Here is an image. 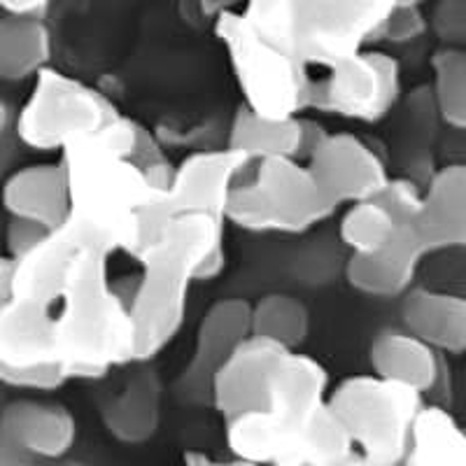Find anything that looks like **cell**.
Masks as SVG:
<instances>
[{
	"label": "cell",
	"mask_w": 466,
	"mask_h": 466,
	"mask_svg": "<svg viewBox=\"0 0 466 466\" xmlns=\"http://www.w3.org/2000/svg\"><path fill=\"white\" fill-rule=\"evenodd\" d=\"M329 373L289 350L264 390L259 410L227 420L231 457L255 466H327L352 455L348 431L329 408Z\"/></svg>",
	"instance_id": "cell-1"
},
{
	"label": "cell",
	"mask_w": 466,
	"mask_h": 466,
	"mask_svg": "<svg viewBox=\"0 0 466 466\" xmlns=\"http://www.w3.org/2000/svg\"><path fill=\"white\" fill-rule=\"evenodd\" d=\"M227 224L206 215H177L138 252L140 276L128 294L136 364H149L182 329L189 291L227 266Z\"/></svg>",
	"instance_id": "cell-2"
},
{
	"label": "cell",
	"mask_w": 466,
	"mask_h": 466,
	"mask_svg": "<svg viewBox=\"0 0 466 466\" xmlns=\"http://www.w3.org/2000/svg\"><path fill=\"white\" fill-rule=\"evenodd\" d=\"M107 261L103 252L82 249L49 308L58 366L68 380H103L112 369L136 364V331L128 315L133 282H112Z\"/></svg>",
	"instance_id": "cell-3"
},
{
	"label": "cell",
	"mask_w": 466,
	"mask_h": 466,
	"mask_svg": "<svg viewBox=\"0 0 466 466\" xmlns=\"http://www.w3.org/2000/svg\"><path fill=\"white\" fill-rule=\"evenodd\" d=\"M240 10L264 40L310 73L371 49L392 0H255Z\"/></svg>",
	"instance_id": "cell-4"
},
{
	"label": "cell",
	"mask_w": 466,
	"mask_h": 466,
	"mask_svg": "<svg viewBox=\"0 0 466 466\" xmlns=\"http://www.w3.org/2000/svg\"><path fill=\"white\" fill-rule=\"evenodd\" d=\"M212 28L227 49L245 110L268 122L297 119L310 110L313 75L264 40L238 5L224 7Z\"/></svg>",
	"instance_id": "cell-5"
},
{
	"label": "cell",
	"mask_w": 466,
	"mask_h": 466,
	"mask_svg": "<svg viewBox=\"0 0 466 466\" xmlns=\"http://www.w3.org/2000/svg\"><path fill=\"white\" fill-rule=\"evenodd\" d=\"M249 170V180H240L228 197L227 224L249 233L299 236L339 210L303 161L266 159Z\"/></svg>",
	"instance_id": "cell-6"
},
{
	"label": "cell",
	"mask_w": 466,
	"mask_h": 466,
	"mask_svg": "<svg viewBox=\"0 0 466 466\" xmlns=\"http://www.w3.org/2000/svg\"><path fill=\"white\" fill-rule=\"evenodd\" d=\"M329 408L348 431L352 451L373 466H401L422 413V394L373 373L345 378L329 392Z\"/></svg>",
	"instance_id": "cell-7"
},
{
	"label": "cell",
	"mask_w": 466,
	"mask_h": 466,
	"mask_svg": "<svg viewBox=\"0 0 466 466\" xmlns=\"http://www.w3.org/2000/svg\"><path fill=\"white\" fill-rule=\"evenodd\" d=\"M110 98L94 86L52 68L37 75L26 103L15 112V138L33 152L64 154L70 145L91 138L116 119Z\"/></svg>",
	"instance_id": "cell-8"
},
{
	"label": "cell",
	"mask_w": 466,
	"mask_h": 466,
	"mask_svg": "<svg viewBox=\"0 0 466 466\" xmlns=\"http://www.w3.org/2000/svg\"><path fill=\"white\" fill-rule=\"evenodd\" d=\"M401 64L392 54L364 49L313 80L310 110L361 124L382 122L401 103Z\"/></svg>",
	"instance_id": "cell-9"
},
{
	"label": "cell",
	"mask_w": 466,
	"mask_h": 466,
	"mask_svg": "<svg viewBox=\"0 0 466 466\" xmlns=\"http://www.w3.org/2000/svg\"><path fill=\"white\" fill-rule=\"evenodd\" d=\"M303 164L336 208L371 201L392 177L382 154L355 133H324Z\"/></svg>",
	"instance_id": "cell-10"
},
{
	"label": "cell",
	"mask_w": 466,
	"mask_h": 466,
	"mask_svg": "<svg viewBox=\"0 0 466 466\" xmlns=\"http://www.w3.org/2000/svg\"><path fill=\"white\" fill-rule=\"evenodd\" d=\"M77 422L61 403L16 399L0 408V466H37L64 460Z\"/></svg>",
	"instance_id": "cell-11"
},
{
	"label": "cell",
	"mask_w": 466,
	"mask_h": 466,
	"mask_svg": "<svg viewBox=\"0 0 466 466\" xmlns=\"http://www.w3.org/2000/svg\"><path fill=\"white\" fill-rule=\"evenodd\" d=\"M249 164L231 149H201L175 166L170 189L161 203L164 224L177 215H206L227 224V203Z\"/></svg>",
	"instance_id": "cell-12"
},
{
	"label": "cell",
	"mask_w": 466,
	"mask_h": 466,
	"mask_svg": "<svg viewBox=\"0 0 466 466\" xmlns=\"http://www.w3.org/2000/svg\"><path fill=\"white\" fill-rule=\"evenodd\" d=\"M249 336L248 301L222 299L212 303L198 322L191 360L177 378V394L189 403L208 401L212 376Z\"/></svg>",
	"instance_id": "cell-13"
},
{
	"label": "cell",
	"mask_w": 466,
	"mask_h": 466,
	"mask_svg": "<svg viewBox=\"0 0 466 466\" xmlns=\"http://www.w3.org/2000/svg\"><path fill=\"white\" fill-rule=\"evenodd\" d=\"M285 352L289 350L257 336H249L233 350L212 376L208 397L224 422L259 410L270 371Z\"/></svg>",
	"instance_id": "cell-14"
},
{
	"label": "cell",
	"mask_w": 466,
	"mask_h": 466,
	"mask_svg": "<svg viewBox=\"0 0 466 466\" xmlns=\"http://www.w3.org/2000/svg\"><path fill=\"white\" fill-rule=\"evenodd\" d=\"M427 255L461 249L466 243V168L445 164L422 187L418 218L413 222Z\"/></svg>",
	"instance_id": "cell-15"
},
{
	"label": "cell",
	"mask_w": 466,
	"mask_h": 466,
	"mask_svg": "<svg viewBox=\"0 0 466 466\" xmlns=\"http://www.w3.org/2000/svg\"><path fill=\"white\" fill-rule=\"evenodd\" d=\"M0 201L12 219L37 224L45 231L61 227L68 218L70 198L58 159L12 170L0 187Z\"/></svg>",
	"instance_id": "cell-16"
},
{
	"label": "cell",
	"mask_w": 466,
	"mask_h": 466,
	"mask_svg": "<svg viewBox=\"0 0 466 466\" xmlns=\"http://www.w3.org/2000/svg\"><path fill=\"white\" fill-rule=\"evenodd\" d=\"M427 249L420 243L413 224L403 227L397 238L382 252L371 257H350L345 264V280L360 294L373 299H397L413 289L418 270Z\"/></svg>",
	"instance_id": "cell-17"
},
{
	"label": "cell",
	"mask_w": 466,
	"mask_h": 466,
	"mask_svg": "<svg viewBox=\"0 0 466 466\" xmlns=\"http://www.w3.org/2000/svg\"><path fill=\"white\" fill-rule=\"evenodd\" d=\"M401 329L439 355H461L466 348V301L452 291L413 287L401 297Z\"/></svg>",
	"instance_id": "cell-18"
},
{
	"label": "cell",
	"mask_w": 466,
	"mask_h": 466,
	"mask_svg": "<svg viewBox=\"0 0 466 466\" xmlns=\"http://www.w3.org/2000/svg\"><path fill=\"white\" fill-rule=\"evenodd\" d=\"M369 364L373 376L410 387L422 397L436 392L448 373L445 357L403 329H382L369 348Z\"/></svg>",
	"instance_id": "cell-19"
},
{
	"label": "cell",
	"mask_w": 466,
	"mask_h": 466,
	"mask_svg": "<svg viewBox=\"0 0 466 466\" xmlns=\"http://www.w3.org/2000/svg\"><path fill=\"white\" fill-rule=\"evenodd\" d=\"M161 380L154 369L133 373L124 390L101 406L106 430L122 443H145L159 430Z\"/></svg>",
	"instance_id": "cell-20"
},
{
	"label": "cell",
	"mask_w": 466,
	"mask_h": 466,
	"mask_svg": "<svg viewBox=\"0 0 466 466\" xmlns=\"http://www.w3.org/2000/svg\"><path fill=\"white\" fill-rule=\"evenodd\" d=\"M306 116V115H303ZM268 122L243 106L236 110L224 147L243 157L249 166L266 159H299L306 157V119Z\"/></svg>",
	"instance_id": "cell-21"
},
{
	"label": "cell",
	"mask_w": 466,
	"mask_h": 466,
	"mask_svg": "<svg viewBox=\"0 0 466 466\" xmlns=\"http://www.w3.org/2000/svg\"><path fill=\"white\" fill-rule=\"evenodd\" d=\"M439 127H443L431 101L430 86L418 85L408 91L403 101L401 115V140H399V152H401V166L406 170L403 177H410L413 182L424 187V182L434 175V145L439 138Z\"/></svg>",
	"instance_id": "cell-22"
},
{
	"label": "cell",
	"mask_w": 466,
	"mask_h": 466,
	"mask_svg": "<svg viewBox=\"0 0 466 466\" xmlns=\"http://www.w3.org/2000/svg\"><path fill=\"white\" fill-rule=\"evenodd\" d=\"M52 33L47 22L0 15V82L35 80L49 68Z\"/></svg>",
	"instance_id": "cell-23"
},
{
	"label": "cell",
	"mask_w": 466,
	"mask_h": 466,
	"mask_svg": "<svg viewBox=\"0 0 466 466\" xmlns=\"http://www.w3.org/2000/svg\"><path fill=\"white\" fill-rule=\"evenodd\" d=\"M403 466H466V439L448 408H422Z\"/></svg>",
	"instance_id": "cell-24"
},
{
	"label": "cell",
	"mask_w": 466,
	"mask_h": 466,
	"mask_svg": "<svg viewBox=\"0 0 466 466\" xmlns=\"http://www.w3.org/2000/svg\"><path fill=\"white\" fill-rule=\"evenodd\" d=\"M249 334L297 350L310 334V313L306 303L291 294H266L257 303H249Z\"/></svg>",
	"instance_id": "cell-25"
},
{
	"label": "cell",
	"mask_w": 466,
	"mask_h": 466,
	"mask_svg": "<svg viewBox=\"0 0 466 466\" xmlns=\"http://www.w3.org/2000/svg\"><path fill=\"white\" fill-rule=\"evenodd\" d=\"M403 227L408 224L399 222L380 198H371L343 212L339 233L350 257H371L392 243Z\"/></svg>",
	"instance_id": "cell-26"
},
{
	"label": "cell",
	"mask_w": 466,
	"mask_h": 466,
	"mask_svg": "<svg viewBox=\"0 0 466 466\" xmlns=\"http://www.w3.org/2000/svg\"><path fill=\"white\" fill-rule=\"evenodd\" d=\"M431 101L443 127L461 131L466 127V52L436 47L431 54Z\"/></svg>",
	"instance_id": "cell-27"
},
{
	"label": "cell",
	"mask_w": 466,
	"mask_h": 466,
	"mask_svg": "<svg viewBox=\"0 0 466 466\" xmlns=\"http://www.w3.org/2000/svg\"><path fill=\"white\" fill-rule=\"evenodd\" d=\"M430 31L427 10L420 0H392V10L387 15L385 31L380 40L392 45H410Z\"/></svg>",
	"instance_id": "cell-28"
},
{
	"label": "cell",
	"mask_w": 466,
	"mask_h": 466,
	"mask_svg": "<svg viewBox=\"0 0 466 466\" xmlns=\"http://www.w3.org/2000/svg\"><path fill=\"white\" fill-rule=\"evenodd\" d=\"M430 31L439 37V47L464 49L466 43V3L464 0H441L427 12Z\"/></svg>",
	"instance_id": "cell-29"
},
{
	"label": "cell",
	"mask_w": 466,
	"mask_h": 466,
	"mask_svg": "<svg viewBox=\"0 0 466 466\" xmlns=\"http://www.w3.org/2000/svg\"><path fill=\"white\" fill-rule=\"evenodd\" d=\"M68 376L61 369H28V371H3L0 369V385L28 390V392H56L66 385Z\"/></svg>",
	"instance_id": "cell-30"
},
{
	"label": "cell",
	"mask_w": 466,
	"mask_h": 466,
	"mask_svg": "<svg viewBox=\"0 0 466 466\" xmlns=\"http://www.w3.org/2000/svg\"><path fill=\"white\" fill-rule=\"evenodd\" d=\"M47 233L49 231H45V228L37 227V224L10 218L5 228V257L12 261H19L22 257H26L33 248H37V243H40Z\"/></svg>",
	"instance_id": "cell-31"
},
{
	"label": "cell",
	"mask_w": 466,
	"mask_h": 466,
	"mask_svg": "<svg viewBox=\"0 0 466 466\" xmlns=\"http://www.w3.org/2000/svg\"><path fill=\"white\" fill-rule=\"evenodd\" d=\"M52 10L47 0H3L0 15L15 16V19H31V22H47Z\"/></svg>",
	"instance_id": "cell-32"
},
{
	"label": "cell",
	"mask_w": 466,
	"mask_h": 466,
	"mask_svg": "<svg viewBox=\"0 0 466 466\" xmlns=\"http://www.w3.org/2000/svg\"><path fill=\"white\" fill-rule=\"evenodd\" d=\"M19 147H22V145L16 143L15 131L0 136V187H3V182H5L7 177H10L12 166H15L16 161V154H19Z\"/></svg>",
	"instance_id": "cell-33"
},
{
	"label": "cell",
	"mask_w": 466,
	"mask_h": 466,
	"mask_svg": "<svg viewBox=\"0 0 466 466\" xmlns=\"http://www.w3.org/2000/svg\"><path fill=\"white\" fill-rule=\"evenodd\" d=\"M185 466H255V464L236 460V457H231V460H215V457L203 455V452H187Z\"/></svg>",
	"instance_id": "cell-34"
},
{
	"label": "cell",
	"mask_w": 466,
	"mask_h": 466,
	"mask_svg": "<svg viewBox=\"0 0 466 466\" xmlns=\"http://www.w3.org/2000/svg\"><path fill=\"white\" fill-rule=\"evenodd\" d=\"M12 127H15V110H12L10 103L0 96V136L10 133Z\"/></svg>",
	"instance_id": "cell-35"
},
{
	"label": "cell",
	"mask_w": 466,
	"mask_h": 466,
	"mask_svg": "<svg viewBox=\"0 0 466 466\" xmlns=\"http://www.w3.org/2000/svg\"><path fill=\"white\" fill-rule=\"evenodd\" d=\"M327 466H373V464L371 461H366L364 457L357 455V452H352V455H348L345 460L334 461V464H327Z\"/></svg>",
	"instance_id": "cell-36"
}]
</instances>
